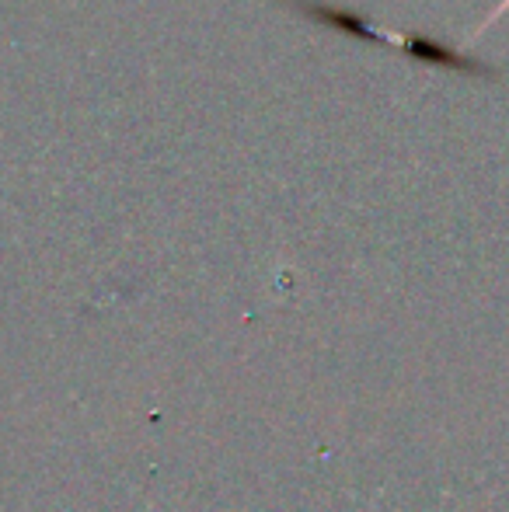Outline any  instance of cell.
<instances>
[{
  "mask_svg": "<svg viewBox=\"0 0 509 512\" xmlns=\"http://www.w3.org/2000/svg\"><path fill=\"white\" fill-rule=\"evenodd\" d=\"M506 7H509V0H503V4H499V7H496V11H492V14H489V21H485V25H492V21H496V18H499V14H503V11H506Z\"/></svg>",
  "mask_w": 509,
  "mask_h": 512,
  "instance_id": "cell-1",
  "label": "cell"
}]
</instances>
